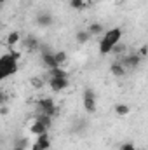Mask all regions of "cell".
Here are the masks:
<instances>
[{
	"instance_id": "17",
	"label": "cell",
	"mask_w": 148,
	"mask_h": 150,
	"mask_svg": "<svg viewBox=\"0 0 148 150\" xmlns=\"http://www.w3.org/2000/svg\"><path fill=\"white\" fill-rule=\"evenodd\" d=\"M70 7L75 11H84L85 9V0H70Z\"/></svg>"
},
{
	"instance_id": "21",
	"label": "cell",
	"mask_w": 148,
	"mask_h": 150,
	"mask_svg": "<svg viewBox=\"0 0 148 150\" xmlns=\"http://www.w3.org/2000/svg\"><path fill=\"white\" fill-rule=\"evenodd\" d=\"M32 84H33V86H37V87H42V86H44V82H42V80H38V79H33V80H32Z\"/></svg>"
},
{
	"instance_id": "4",
	"label": "cell",
	"mask_w": 148,
	"mask_h": 150,
	"mask_svg": "<svg viewBox=\"0 0 148 150\" xmlns=\"http://www.w3.org/2000/svg\"><path fill=\"white\" fill-rule=\"evenodd\" d=\"M38 113H44V115H49V117H54L58 113V108H56V103L51 100V98H42L38 101Z\"/></svg>"
},
{
	"instance_id": "14",
	"label": "cell",
	"mask_w": 148,
	"mask_h": 150,
	"mask_svg": "<svg viewBox=\"0 0 148 150\" xmlns=\"http://www.w3.org/2000/svg\"><path fill=\"white\" fill-rule=\"evenodd\" d=\"M115 113H117L118 117H125V115L129 113V107H127L125 103H117V105H115Z\"/></svg>"
},
{
	"instance_id": "11",
	"label": "cell",
	"mask_w": 148,
	"mask_h": 150,
	"mask_svg": "<svg viewBox=\"0 0 148 150\" xmlns=\"http://www.w3.org/2000/svg\"><path fill=\"white\" fill-rule=\"evenodd\" d=\"M25 45H26V49H28V51H37L38 47H42V45H40V42H38L33 35H28V38L25 40Z\"/></svg>"
},
{
	"instance_id": "20",
	"label": "cell",
	"mask_w": 148,
	"mask_h": 150,
	"mask_svg": "<svg viewBox=\"0 0 148 150\" xmlns=\"http://www.w3.org/2000/svg\"><path fill=\"white\" fill-rule=\"evenodd\" d=\"M124 51H125V45H120V44H118V45H115V47H113L111 54H120V52H124Z\"/></svg>"
},
{
	"instance_id": "19",
	"label": "cell",
	"mask_w": 148,
	"mask_h": 150,
	"mask_svg": "<svg viewBox=\"0 0 148 150\" xmlns=\"http://www.w3.org/2000/svg\"><path fill=\"white\" fill-rule=\"evenodd\" d=\"M120 150H136V147H134V143L127 142V143H122L120 145Z\"/></svg>"
},
{
	"instance_id": "6",
	"label": "cell",
	"mask_w": 148,
	"mask_h": 150,
	"mask_svg": "<svg viewBox=\"0 0 148 150\" xmlns=\"http://www.w3.org/2000/svg\"><path fill=\"white\" fill-rule=\"evenodd\" d=\"M125 68H136L140 63H141V54L138 52V54H127V56H124V59L120 61Z\"/></svg>"
},
{
	"instance_id": "5",
	"label": "cell",
	"mask_w": 148,
	"mask_h": 150,
	"mask_svg": "<svg viewBox=\"0 0 148 150\" xmlns=\"http://www.w3.org/2000/svg\"><path fill=\"white\" fill-rule=\"evenodd\" d=\"M49 86H51L52 91L61 93V91H65L70 86V79L68 77H51L49 79Z\"/></svg>"
},
{
	"instance_id": "9",
	"label": "cell",
	"mask_w": 148,
	"mask_h": 150,
	"mask_svg": "<svg viewBox=\"0 0 148 150\" xmlns=\"http://www.w3.org/2000/svg\"><path fill=\"white\" fill-rule=\"evenodd\" d=\"M125 67L120 63V61H115V63H111V67H110V72L111 75H115V77H124L125 75Z\"/></svg>"
},
{
	"instance_id": "10",
	"label": "cell",
	"mask_w": 148,
	"mask_h": 150,
	"mask_svg": "<svg viewBox=\"0 0 148 150\" xmlns=\"http://www.w3.org/2000/svg\"><path fill=\"white\" fill-rule=\"evenodd\" d=\"M47 126H44L42 122H38V120H33V124H32V127H30V131L33 133V134H37V136H40V134H45L47 133Z\"/></svg>"
},
{
	"instance_id": "8",
	"label": "cell",
	"mask_w": 148,
	"mask_h": 150,
	"mask_svg": "<svg viewBox=\"0 0 148 150\" xmlns=\"http://www.w3.org/2000/svg\"><path fill=\"white\" fill-rule=\"evenodd\" d=\"M52 16L49 14V12H42V14H38L37 16V25L38 26H42V28H47V26H51L52 25Z\"/></svg>"
},
{
	"instance_id": "18",
	"label": "cell",
	"mask_w": 148,
	"mask_h": 150,
	"mask_svg": "<svg viewBox=\"0 0 148 150\" xmlns=\"http://www.w3.org/2000/svg\"><path fill=\"white\" fill-rule=\"evenodd\" d=\"M19 38H21V37H19V33H18V32H12V33H9V37H7V44H9L11 47H14V45L19 42Z\"/></svg>"
},
{
	"instance_id": "15",
	"label": "cell",
	"mask_w": 148,
	"mask_h": 150,
	"mask_svg": "<svg viewBox=\"0 0 148 150\" xmlns=\"http://www.w3.org/2000/svg\"><path fill=\"white\" fill-rule=\"evenodd\" d=\"M54 58H56V63H58V67H63V63L66 61V52L65 51H56L54 52Z\"/></svg>"
},
{
	"instance_id": "1",
	"label": "cell",
	"mask_w": 148,
	"mask_h": 150,
	"mask_svg": "<svg viewBox=\"0 0 148 150\" xmlns=\"http://www.w3.org/2000/svg\"><path fill=\"white\" fill-rule=\"evenodd\" d=\"M120 38H122V28H118V26L110 28L108 32H105L103 37H101V40H99V52H101L103 56L111 54L113 47L118 45Z\"/></svg>"
},
{
	"instance_id": "2",
	"label": "cell",
	"mask_w": 148,
	"mask_h": 150,
	"mask_svg": "<svg viewBox=\"0 0 148 150\" xmlns=\"http://www.w3.org/2000/svg\"><path fill=\"white\" fill-rule=\"evenodd\" d=\"M18 59H19L18 52H7L0 58V77L2 79H7L18 72Z\"/></svg>"
},
{
	"instance_id": "22",
	"label": "cell",
	"mask_w": 148,
	"mask_h": 150,
	"mask_svg": "<svg viewBox=\"0 0 148 150\" xmlns=\"http://www.w3.org/2000/svg\"><path fill=\"white\" fill-rule=\"evenodd\" d=\"M111 2H115V0H111Z\"/></svg>"
},
{
	"instance_id": "3",
	"label": "cell",
	"mask_w": 148,
	"mask_h": 150,
	"mask_svg": "<svg viewBox=\"0 0 148 150\" xmlns=\"http://www.w3.org/2000/svg\"><path fill=\"white\" fill-rule=\"evenodd\" d=\"M82 103H84V110L87 113H94L98 108V103H96V93L92 89H85L84 94H82Z\"/></svg>"
},
{
	"instance_id": "12",
	"label": "cell",
	"mask_w": 148,
	"mask_h": 150,
	"mask_svg": "<svg viewBox=\"0 0 148 150\" xmlns=\"http://www.w3.org/2000/svg\"><path fill=\"white\" fill-rule=\"evenodd\" d=\"M91 33H89V30H80V32H77V35H75V38H77V42L78 44H87L89 40H91Z\"/></svg>"
},
{
	"instance_id": "13",
	"label": "cell",
	"mask_w": 148,
	"mask_h": 150,
	"mask_svg": "<svg viewBox=\"0 0 148 150\" xmlns=\"http://www.w3.org/2000/svg\"><path fill=\"white\" fill-rule=\"evenodd\" d=\"M87 30H89L91 35H103V33H105V28H103L101 23H92Z\"/></svg>"
},
{
	"instance_id": "7",
	"label": "cell",
	"mask_w": 148,
	"mask_h": 150,
	"mask_svg": "<svg viewBox=\"0 0 148 150\" xmlns=\"http://www.w3.org/2000/svg\"><path fill=\"white\" fill-rule=\"evenodd\" d=\"M49 147H51V140L45 133V134H40L37 138V142L32 145V150H49Z\"/></svg>"
},
{
	"instance_id": "16",
	"label": "cell",
	"mask_w": 148,
	"mask_h": 150,
	"mask_svg": "<svg viewBox=\"0 0 148 150\" xmlns=\"http://www.w3.org/2000/svg\"><path fill=\"white\" fill-rule=\"evenodd\" d=\"M49 75H51V77H68V72H66L65 68L58 67V68H52V70H49Z\"/></svg>"
}]
</instances>
